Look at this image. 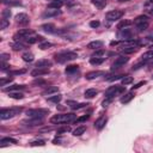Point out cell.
I'll use <instances>...</instances> for the list:
<instances>
[{
	"mask_svg": "<svg viewBox=\"0 0 153 153\" xmlns=\"http://www.w3.org/2000/svg\"><path fill=\"white\" fill-rule=\"evenodd\" d=\"M32 33H33V31L30 30V29H22V30H19V31L13 36V38H14L16 42H20L22 39L29 38L30 35H32Z\"/></svg>",
	"mask_w": 153,
	"mask_h": 153,
	"instance_id": "obj_9",
	"label": "cell"
},
{
	"mask_svg": "<svg viewBox=\"0 0 153 153\" xmlns=\"http://www.w3.org/2000/svg\"><path fill=\"white\" fill-rule=\"evenodd\" d=\"M128 61H129V57H128L127 55H121V56L116 57V60L114 61V63H112V66H111V69H118V68H121L122 66H124Z\"/></svg>",
	"mask_w": 153,
	"mask_h": 153,
	"instance_id": "obj_11",
	"label": "cell"
},
{
	"mask_svg": "<svg viewBox=\"0 0 153 153\" xmlns=\"http://www.w3.org/2000/svg\"><path fill=\"white\" fill-rule=\"evenodd\" d=\"M26 72V69H17V71H12L10 72L11 75H18V74H24Z\"/></svg>",
	"mask_w": 153,
	"mask_h": 153,
	"instance_id": "obj_46",
	"label": "cell"
},
{
	"mask_svg": "<svg viewBox=\"0 0 153 153\" xmlns=\"http://www.w3.org/2000/svg\"><path fill=\"white\" fill-rule=\"evenodd\" d=\"M97 93H98V91H97L96 88H87V90L85 91L84 96H85V98L91 99V98H93L94 96H97Z\"/></svg>",
	"mask_w": 153,
	"mask_h": 153,
	"instance_id": "obj_25",
	"label": "cell"
},
{
	"mask_svg": "<svg viewBox=\"0 0 153 153\" xmlns=\"http://www.w3.org/2000/svg\"><path fill=\"white\" fill-rule=\"evenodd\" d=\"M103 47V42L102 41H92L87 44L88 49H100Z\"/></svg>",
	"mask_w": 153,
	"mask_h": 153,
	"instance_id": "obj_22",
	"label": "cell"
},
{
	"mask_svg": "<svg viewBox=\"0 0 153 153\" xmlns=\"http://www.w3.org/2000/svg\"><path fill=\"white\" fill-rule=\"evenodd\" d=\"M12 48H13V50L18 51V50H23V49H25V48H26V45H25V44H23L22 42H16V43H13V44H12Z\"/></svg>",
	"mask_w": 153,
	"mask_h": 153,
	"instance_id": "obj_34",
	"label": "cell"
},
{
	"mask_svg": "<svg viewBox=\"0 0 153 153\" xmlns=\"http://www.w3.org/2000/svg\"><path fill=\"white\" fill-rule=\"evenodd\" d=\"M88 117H90V115H84V116H81V117L76 118V120H75V122H76V123H81V122H85L86 120H88Z\"/></svg>",
	"mask_w": 153,
	"mask_h": 153,
	"instance_id": "obj_47",
	"label": "cell"
},
{
	"mask_svg": "<svg viewBox=\"0 0 153 153\" xmlns=\"http://www.w3.org/2000/svg\"><path fill=\"white\" fill-rule=\"evenodd\" d=\"M123 76H124L123 74H116V75H112V76L106 78V80H108V81H114V80H117V79H122Z\"/></svg>",
	"mask_w": 153,
	"mask_h": 153,
	"instance_id": "obj_43",
	"label": "cell"
},
{
	"mask_svg": "<svg viewBox=\"0 0 153 153\" xmlns=\"http://www.w3.org/2000/svg\"><path fill=\"white\" fill-rule=\"evenodd\" d=\"M49 73V68H39V67H36L32 72H31V75L32 76H42V75H45Z\"/></svg>",
	"mask_w": 153,
	"mask_h": 153,
	"instance_id": "obj_14",
	"label": "cell"
},
{
	"mask_svg": "<svg viewBox=\"0 0 153 153\" xmlns=\"http://www.w3.org/2000/svg\"><path fill=\"white\" fill-rule=\"evenodd\" d=\"M91 1H92V4H93L97 8H99V10L104 8L105 5H106V0H91Z\"/></svg>",
	"mask_w": 153,
	"mask_h": 153,
	"instance_id": "obj_31",
	"label": "cell"
},
{
	"mask_svg": "<svg viewBox=\"0 0 153 153\" xmlns=\"http://www.w3.org/2000/svg\"><path fill=\"white\" fill-rule=\"evenodd\" d=\"M22 111H23V108H22V106H13V108L2 109L1 112H0V118H1L2 121H5V120L12 118V117L19 115Z\"/></svg>",
	"mask_w": 153,
	"mask_h": 153,
	"instance_id": "obj_2",
	"label": "cell"
},
{
	"mask_svg": "<svg viewBox=\"0 0 153 153\" xmlns=\"http://www.w3.org/2000/svg\"><path fill=\"white\" fill-rule=\"evenodd\" d=\"M78 65H71V66H67L66 67V69H65V72H66V74H72V73H74V72H76L78 71Z\"/></svg>",
	"mask_w": 153,
	"mask_h": 153,
	"instance_id": "obj_33",
	"label": "cell"
},
{
	"mask_svg": "<svg viewBox=\"0 0 153 153\" xmlns=\"http://www.w3.org/2000/svg\"><path fill=\"white\" fill-rule=\"evenodd\" d=\"M41 29L44 31V32H48V33H54L56 32V27L54 24H43L41 26Z\"/></svg>",
	"mask_w": 153,
	"mask_h": 153,
	"instance_id": "obj_19",
	"label": "cell"
},
{
	"mask_svg": "<svg viewBox=\"0 0 153 153\" xmlns=\"http://www.w3.org/2000/svg\"><path fill=\"white\" fill-rule=\"evenodd\" d=\"M75 118H76V115H74L73 112H69V114H57V115H54L50 118V123H53V124L69 123V122L75 121Z\"/></svg>",
	"mask_w": 153,
	"mask_h": 153,
	"instance_id": "obj_1",
	"label": "cell"
},
{
	"mask_svg": "<svg viewBox=\"0 0 153 153\" xmlns=\"http://www.w3.org/2000/svg\"><path fill=\"white\" fill-rule=\"evenodd\" d=\"M152 60H153V50H147L146 53H143V54L141 55L140 62L136 63L135 66H133V69H137V68H140L141 66L146 65L147 62H149V61H152Z\"/></svg>",
	"mask_w": 153,
	"mask_h": 153,
	"instance_id": "obj_7",
	"label": "cell"
},
{
	"mask_svg": "<svg viewBox=\"0 0 153 153\" xmlns=\"http://www.w3.org/2000/svg\"><path fill=\"white\" fill-rule=\"evenodd\" d=\"M78 57V54L74 51H61L55 55V61L57 63H65L68 61H72Z\"/></svg>",
	"mask_w": 153,
	"mask_h": 153,
	"instance_id": "obj_3",
	"label": "cell"
},
{
	"mask_svg": "<svg viewBox=\"0 0 153 153\" xmlns=\"http://www.w3.org/2000/svg\"><path fill=\"white\" fill-rule=\"evenodd\" d=\"M92 56H93V57H103V56H104V50L98 49V50H97Z\"/></svg>",
	"mask_w": 153,
	"mask_h": 153,
	"instance_id": "obj_45",
	"label": "cell"
},
{
	"mask_svg": "<svg viewBox=\"0 0 153 153\" xmlns=\"http://www.w3.org/2000/svg\"><path fill=\"white\" fill-rule=\"evenodd\" d=\"M57 91H59L57 86H51V87H48V88L43 92V94H51V93H55V92H57Z\"/></svg>",
	"mask_w": 153,
	"mask_h": 153,
	"instance_id": "obj_39",
	"label": "cell"
},
{
	"mask_svg": "<svg viewBox=\"0 0 153 153\" xmlns=\"http://www.w3.org/2000/svg\"><path fill=\"white\" fill-rule=\"evenodd\" d=\"M10 81H12V76H8V78H2L1 80H0V86H5L7 82H10Z\"/></svg>",
	"mask_w": 153,
	"mask_h": 153,
	"instance_id": "obj_44",
	"label": "cell"
},
{
	"mask_svg": "<svg viewBox=\"0 0 153 153\" xmlns=\"http://www.w3.org/2000/svg\"><path fill=\"white\" fill-rule=\"evenodd\" d=\"M120 2H123V1H129V0H118Z\"/></svg>",
	"mask_w": 153,
	"mask_h": 153,
	"instance_id": "obj_56",
	"label": "cell"
},
{
	"mask_svg": "<svg viewBox=\"0 0 153 153\" xmlns=\"http://www.w3.org/2000/svg\"><path fill=\"white\" fill-rule=\"evenodd\" d=\"M63 5V2L61 0H54L48 5V8H60Z\"/></svg>",
	"mask_w": 153,
	"mask_h": 153,
	"instance_id": "obj_32",
	"label": "cell"
},
{
	"mask_svg": "<svg viewBox=\"0 0 153 153\" xmlns=\"http://www.w3.org/2000/svg\"><path fill=\"white\" fill-rule=\"evenodd\" d=\"M39 41H43V37L39 36V35H35V36H30L29 38H26V42L29 44H33V43H37Z\"/></svg>",
	"mask_w": 153,
	"mask_h": 153,
	"instance_id": "obj_24",
	"label": "cell"
},
{
	"mask_svg": "<svg viewBox=\"0 0 153 153\" xmlns=\"http://www.w3.org/2000/svg\"><path fill=\"white\" fill-rule=\"evenodd\" d=\"M22 57H23V60H24L25 62H31V61L33 60V54L26 51V53H24V54L22 55Z\"/></svg>",
	"mask_w": 153,
	"mask_h": 153,
	"instance_id": "obj_35",
	"label": "cell"
},
{
	"mask_svg": "<svg viewBox=\"0 0 153 153\" xmlns=\"http://www.w3.org/2000/svg\"><path fill=\"white\" fill-rule=\"evenodd\" d=\"M133 81V76H129V75H124L122 79H121V82H122V85H129L130 82Z\"/></svg>",
	"mask_w": 153,
	"mask_h": 153,
	"instance_id": "obj_37",
	"label": "cell"
},
{
	"mask_svg": "<svg viewBox=\"0 0 153 153\" xmlns=\"http://www.w3.org/2000/svg\"><path fill=\"white\" fill-rule=\"evenodd\" d=\"M61 99H62V96L61 94H54V96H50L48 98V100L51 102V103H59Z\"/></svg>",
	"mask_w": 153,
	"mask_h": 153,
	"instance_id": "obj_36",
	"label": "cell"
},
{
	"mask_svg": "<svg viewBox=\"0 0 153 153\" xmlns=\"http://www.w3.org/2000/svg\"><path fill=\"white\" fill-rule=\"evenodd\" d=\"M134 24H135V26H136V29L139 30V31H143V30H146L147 27H148V25H149V19H148V17L147 16H137L135 19H134Z\"/></svg>",
	"mask_w": 153,
	"mask_h": 153,
	"instance_id": "obj_4",
	"label": "cell"
},
{
	"mask_svg": "<svg viewBox=\"0 0 153 153\" xmlns=\"http://www.w3.org/2000/svg\"><path fill=\"white\" fill-rule=\"evenodd\" d=\"M146 6H148L149 7V13H152L153 14V0H148L147 2H146Z\"/></svg>",
	"mask_w": 153,
	"mask_h": 153,
	"instance_id": "obj_49",
	"label": "cell"
},
{
	"mask_svg": "<svg viewBox=\"0 0 153 153\" xmlns=\"http://www.w3.org/2000/svg\"><path fill=\"white\" fill-rule=\"evenodd\" d=\"M60 13H61V12H60L59 8H48V10H45V11L43 12L42 17H43V18H53V17L59 16Z\"/></svg>",
	"mask_w": 153,
	"mask_h": 153,
	"instance_id": "obj_13",
	"label": "cell"
},
{
	"mask_svg": "<svg viewBox=\"0 0 153 153\" xmlns=\"http://www.w3.org/2000/svg\"><path fill=\"white\" fill-rule=\"evenodd\" d=\"M106 121H108V117H106V116H100L98 120H96V122H94V128L98 129V130H100V129L105 126Z\"/></svg>",
	"mask_w": 153,
	"mask_h": 153,
	"instance_id": "obj_15",
	"label": "cell"
},
{
	"mask_svg": "<svg viewBox=\"0 0 153 153\" xmlns=\"http://www.w3.org/2000/svg\"><path fill=\"white\" fill-rule=\"evenodd\" d=\"M103 74H104V72H102V71H92V72L86 73L85 78H86L87 80H92V79H96V78H98V76H100V75H103Z\"/></svg>",
	"mask_w": 153,
	"mask_h": 153,
	"instance_id": "obj_17",
	"label": "cell"
},
{
	"mask_svg": "<svg viewBox=\"0 0 153 153\" xmlns=\"http://www.w3.org/2000/svg\"><path fill=\"white\" fill-rule=\"evenodd\" d=\"M118 38H121L122 41H131L134 39V31L129 27H123V29H120L118 33H117Z\"/></svg>",
	"mask_w": 153,
	"mask_h": 153,
	"instance_id": "obj_6",
	"label": "cell"
},
{
	"mask_svg": "<svg viewBox=\"0 0 153 153\" xmlns=\"http://www.w3.org/2000/svg\"><path fill=\"white\" fill-rule=\"evenodd\" d=\"M105 61V57H91L90 59V63L91 65H93V66H97V65H100V63H103Z\"/></svg>",
	"mask_w": 153,
	"mask_h": 153,
	"instance_id": "obj_30",
	"label": "cell"
},
{
	"mask_svg": "<svg viewBox=\"0 0 153 153\" xmlns=\"http://www.w3.org/2000/svg\"><path fill=\"white\" fill-rule=\"evenodd\" d=\"M69 130H71V128H69V127H61V128H59V129H57V134L67 133V131H69Z\"/></svg>",
	"mask_w": 153,
	"mask_h": 153,
	"instance_id": "obj_48",
	"label": "cell"
},
{
	"mask_svg": "<svg viewBox=\"0 0 153 153\" xmlns=\"http://www.w3.org/2000/svg\"><path fill=\"white\" fill-rule=\"evenodd\" d=\"M50 66H51V61L47 59H42L36 62V67H39V68H49Z\"/></svg>",
	"mask_w": 153,
	"mask_h": 153,
	"instance_id": "obj_18",
	"label": "cell"
},
{
	"mask_svg": "<svg viewBox=\"0 0 153 153\" xmlns=\"http://www.w3.org/2000/svg\"><path fill=\"white\" fill-rule=\"evenodd\" d=\"M27 127H37L44 123V117H29V120L23 122Z\"/></svg>",
	"mask_w": 153,
	"mask_h": 153,
	"instance_id": "obj_12",
	"label": "cell"
},
{
	"mask_svg": "<svg viewBox=\"0 0 153 153\" xmlns=\"http://www.w3.org/2000/svg\"><path fill=\"white\" fill-rule=\"evenodd\" d=\"M11 17V11L10 10H4L2 11V18H10Z\"/></svg>",
	"mask_w": 153,
	"mask_h": 153,
	"instance_id": "obj_50",
	"label": "cell"
},
{
	"mask_svg": "<svg viewBox=\"0 0 153 153\" xmlns=\"http://www.w3.org/2000/svg\"><path fill=\"white\" fill-rule=\"evenodd\" d=\"M25 86L24 85H11L8 87H5L4 91L5 92H11V91H20V90H24Z\"/></svg>",
	"mask_w": 153,
	"mask_h": 153,
	"instance_id": "obj_23",
	"label": "cell"
},
{
	"mask_svg": "<svg viewBox=\"0 0 153 153\" xmlns=\"http://www.w3.org/2000/svg\"><path fill=\"white\" fill-rule=\"evenodd\" d=\"M8 96L12 99H23L24 98V94L19 91H11V92H8Z\"/></svg>",
	"mask_w": 153,
	"mask_h": 153,
	"instance_id": "obj_26",
	"label": "cell"
},
{
	"mask_svg": "<svg viewBox=\"0 0 153 153\" xmlns=\"http://www.w3.org/2000/svg\"><path fill=\"white\" fill-rule=\"evenodd\" d=\"M29 20L30 19H29L27 14H25V13H19V14L16 16V22L19 23V24H27Z\"/></svg>",
	"mask_w": 153,
	"mask_h": 153,
	"instance_id": "obj_16",
	"label": "cell"
},
{
	"mask_svg": "<svg viewBox=\"0 0 153 153\" xmlns=\"http://www.w3.org/2000/svg\"><path fill=\"white\" fill-rule=\"evenodd\" d=\"M50 47H53V43H50V42H42V43L38 45V48L42 49V50L48 49V48H50Z\"/></svg>",
	"mask_w": 153,
	"mask_h": 153,
	"instance_id": "obj_41",
	"label": "cell"
},
{
	"mask_svg": "<svg viewBox=\"0 0 153 153\" xmlns=\"http://www.w3.org/2000/svg\"><path fill=\"white\" fill-rule=\"evenodd\" d=\"M123 14H124V12L121 11V10H112V11H110V12L106 13L105 18L108 20H110V22H115V20L121 19L123 17Z\"/></svg>",
	"mask_w": 153,
	"mask_h": 153,
	"instance_id": "obj_10",
	"label": "cell"
},
{
	"mask_svg": "<svg viewBox=\"0 0 153 153\" xmlns=\"http://www.w3.org/2000/svg\"><path fill=\"white\" fill-rule=\"evenodd\" d=\"M44 145H45V141H44V140H35V141H31V142H30V146H31V147L44 146Z\"/></svg>",
	"mask_w": 153,
	"mask_h": 153,
	"instance_id": "obj_40",
	"label": "cell"
},
{
	"mask_svg": "<svg viewBox=\"0 0 153 153\" xmlns=\"http://www.w3.org/2000/svg\"><path fill=\"white\" fill-rule=\"evenodd\" d=\"M134 96H135V94H134L133 92H128V93H126V94H124V96L121 98V100H120V102H121L122 104H126V103L130 102V100L134 98Z\"/></svg>",
	"mask_w": 153,
	"mask_h": 153,
	"instance_id": "obj_27",
	"label": "cell"
},
{
	"mask_svg": "<svg viewBox=\"0 0 153 153\" xmlns=\"http://www.w3.org/2000/svg\"><path fill=\"white\" fill-rule=\"evenodd\" d=\"M90 26L91 27H98L99 26V22L98 20H92V22H90Z\"/></svg>",
	"mask_w": 153,
	"mask_h": 153,
	"instance_id": "obj_52",
	"label": "cell"
},
{
	"mask_svg": "<svg viewBox=\"0 0 153 153\" xmlns=\"http://www.w3.org/2000/svg\"><path fill=\"white\" fill-rule=\"evenodd\" d=\"M111 99H112V98H106V97H105V100H103L102 106H103V108H106V106L109 105V103L111 102Z\"/></svg>",
	"mask_w": 153,
	"mask_h": 153,
	"instance_id": "obj_51",
	"label": "cell"
},
{
	"mask_svg": "<svg viewBox=\"0 0 153 153\" xmlns=\"http://www.w3.org/2000/svg\"><path fill=\"white\" fill-rule=\"evenodd\" d=\"M123 92H124V86H120V85L110 86V87L105 91V97H106V98H114L115 96L122 94Z\"/></svg>",
	"mask_w": 153,
	"mask_h": 153,
	"instance_id": "obj_5",
	"label": "cell"
},
{
	"mask_svg": "<svg viewBox=\"0 0 153 153\" xmlns=\"http://www.w3.org/2000/svg\"><path fill=\"white\" fill-rule=\"evenodd\" d=\"M85 131H86V127H85V126H80V127H76V128L73 130V135H74V136H80V135H82Z\"/></svg>",
	"mask_w": 153,
	"mask_h": 153,
	"instance_id": "obj_28",
	"label": "cell"
},
{
	"mask_svg": "<svg viewBox=\"0 0 153 153\" xmlns=\"http://www.w3.org/2000/svg\"><path fill=\"white\" fill-rule=\"evenodd\" d=\"M48 114H49L48 109H29V110H26L27 117H44Z\"/></svg>",
	"mask_w": 153,
	"mask_h": 153,
	"instance_id": "obj_8",
	"label": "cell"
},
{
	"mask_svg": "<svg viewBox=\"0 0 153 153\" xmlns=\"http://www.w3.org/2000/svg\"><path fill=\"white\" fill-rule=\"evenodd\" d=\"M130 24H131V22H130V20H124V19H123V20H121V22L118 23L117 27H118V29H123V27H127V26H129Z\"/></svg>",
	"mask_w": 153,
	"mask_h": 153,
	"instance_id": "obj_38",
	"label": "cell"
},
{
	"mask_svg": "<svg viewBox=\"0 0 153 153\" xmlns=\"http://www.w3.org/2000/svg\"><path fill=\"white\" fill-rule=\"evenodd\" d=\"M44 84H45V81L42 80V79H36L33 81V85H44Z\"/></svg>",
	"mask_w": 153,
	"mask_h": 153,
	"instance_id": "obj_53",
	"label": "cell"
},
{
	"mask_svg": "<svg viewBox=\"0 0 153 153\" xmlns=\"http://www.w3.org/2000/svg\"><path fill=\"white\" fill-rule=\"evenodd\" d=\"M137 45H127L124 47L123 49H121V51L124 54V55H128V54H133L135 51H137Z\"/></svg>",
	"mask_w": 153,
	"mask_h": 153,
	"instance_id": "obj_20",
	"label": "cell"
},
{
	"mask_svg": "<svg viewBox=\"0 0 153 153\" xmlns=\"http://www.w3.org/2000/svg\"><path fill=\"white\" fill-rule=\"evenodd\" d=\"M67 104H68L73 110H78V109H81V108H85V106L88 105L87 103H75V102H72V100H68Z\"/></svg>",
	"mask_w": 153,
	"mask_h": 153,
	"instance_id": "obj_21",
	"label": "cell"
},
{
	"mask_svg": "<svg viewBox=\"0 0 153 153\" xmlns=\"http://www.w3.org/2000/svg\"><path fill=\"white\" fill-rule=\"evenodd\" d=\"M145 84V81H140V82H137V84H135L134 86H133V90H135V88H139L140 86H142Z\"/></svg>",
	"mask_w": 153,
	"mask_h": 153,
	"instance_id": "obj_55",
	"label": "cell"
},
{
	"mask_svg": "<svg viewBox=\"0 0 153 153\" xmlns=\"http://www.w3.org/2000/svg\"><path fill=\"white\" fill-rule=\"evenodd\" d=\"M8 25H10V22H8L6 18H2V19H1V22H0V29H2V30H4V29H6Z\"/></svg>",
	"mask_w": 153,
	"mask_h": 153,
	"instance_id": "obj_42",
	"label": "cell"
},
{
	"mask_svg": "<svg viewBox=\"0 0 153 153\" xmlns=\"http://www.w3.org/2000/svg\"><path fill=\"white\" fill-rule=\"evenodd\" d=\"M8 143H17V140L16 139H12V137H4L0 140V146H5V145H8Z\"/></svg>",
	"mask_w": 153,
	"mask_h": 153,
	"instance_id": "obj_29",
	"label": "cell"
},
{
	"mask_svg": "<svg viewBox=\"0 0 153 153\" xmlns=\"http://www.w3.org/2000/svg\"><path fill=\"white\" fill-rule=\"evenodd\" d=\"M0 57H1V61H6V60L10 59V55H8V54H1Z\"/></svg>",
	"mask_w": 153,
	"mask_h": 153,
	"instance_id": "obj_54",
	"label": "cell"
}]
</instances>
